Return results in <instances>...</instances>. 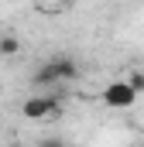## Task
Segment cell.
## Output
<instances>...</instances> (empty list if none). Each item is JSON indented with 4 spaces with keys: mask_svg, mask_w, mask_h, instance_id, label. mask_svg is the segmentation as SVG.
<instances>
[{
    "mask_svg": "<svg viewBox=\"0 0 144 147\" xmlns=\"http://www.w3.org/2000/svg\"><path fill=\"white\" fill-rule=\"evenodd\" d=\"M38 147H65V140H62V137H41Z\"/></svg>",
    "mask_w": 144,
    "mask_h": 147,
    "instance_id": "8992f818",
    "label": "cell"
},
{
    "mask_svg": "<svg viewBox=\"0 0 144 147\" xmlns=\"http://www.w3.org/2000/svg\"><path fill=\"white\" fill-rule=\"evenodd\" d=\"M17 51H21L17 38H0V55H17Z\"/></svg>",
    "mask_w": 144,
    "mask_h": 147,
    "instance_id": "5b68a950",
    "label": "cell"
},
{
    "mask_svg": "<svg viewBox=\"0 0 144 147\" xmlns=\"http://www.w3.org/2000/svg\"><path fill=\"white\" fill-rule=\"evenodd\" d=\"M100 99H103V106H107V110H130L137 96H134V89H130L124 79H113V82H107V86H103Z\"/></svg>",
    "mask_w": 144,
    "mask_h": 147,
    "instance_id": "3957f363",
    "label": "cell"
},
{
    "mask_svg": "<svg viewBox=\"0 0 144 147\" xmlns=\"http://www.w3.org/2000/svg\"><path fill=\"white\" fill-rule=\"evenodd\" d=\"M58 110H62V99H58L55 92H38L31 99H24L21 116H24V120H52Z\"/></svg>",
    "mask_w": 144,
    "mask_h": 147,
    "instance_id": "7a4b0ae2",
    "label": "cell"
},
{
    "mask_svg": "<svg viewBox=\"0 0 144 147\" xmlns=\"http://www.w3.org/2000/svg\"><path fill=\"white\" fill-rule=\"evenodd\" d=\"M75 75H79V65H75L72 55H52L45 65L35 69L31 86H38V89H55V86H62V82H72Z\"/></svg>",
    "mask_w": 144,
    "mask_h": 147,
    "instance_id": "6da1fadb",
    "label": "cell"
},
{
    "mask_svg": "<svg viewBox=\"0 0 144 147\" xmlns=\"http://www.w3.org/2000/svg\"><path fill=\"white\" fill-rule=\"evenodd\" d=\"M14 147H21V144H14Z\"/></svg>",
    "mask_w": 144,
    "mask_h": 147,
    "instance_id": "52a82bcc",
    "label": "cell"
},
{
    "mask_svg": "<svg viewBox=\"0 0 144 147\" xmlns=\"http://www.w3.org/2000/svg\"><path fill=\"white\" fill-rule=\"evenodd\" d=\"M124 82L134 89V96H141V92H144V72H130L127 79H124Z\"/></svg>",
    "mask_w": 144,
    "mask_h": 147,
    "instance_id": "277c9868",
    "label": "cell"
}]
</instances>
